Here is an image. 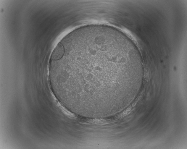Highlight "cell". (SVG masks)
Returning a JSON list of instances; mask_svg holds the SVG:
<instances>
[{"mask_svg": "<svg viewBox=\"0 0 187 149\" xmlns=\"http://www.w3.org/2000/svg\"><path fill=\"white\" fill-rule=\"evenodd\" d=\"M117 53L93 43L68 50L54 61L51 79L61 92L74 97L96 99L104 96L105 87L115 77L120 64Z\"/></svg>", "mask_w": 187, "mask_h": 149, "instance_id": "obj_1", "label": "cell"}]
</instances>
